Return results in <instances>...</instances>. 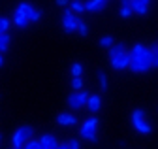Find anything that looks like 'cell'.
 I'll return each instance as SVG.
<instances>
[{"label": "cell", "instance_id": "6da1fadb", "mask_svg": "<svg viewBox=\"0 0 158 149\" xmlns=\"http://www.w3.org/2000/svg\"><path fill=\"white\" fill-rule=\"evenodd\" d=\"M128 53H130V59H132V64H130L132 72L145 74V72L152 70V53H154V49L145 47L143 44H135Z\"/></svg>", "mask_w": 158, "mask_h": 149}, {"label": "cell", "instance_id": "7a4b0ae2", "mask_svg": "<svg viewBox=\"0 0 158 149\" xmlns=\"http://www.w3.org/2000/svg\"><path fill=\"white\" fill-rule=\"evenodd\" d=\"M130 121H132L134 128L139 134H151L152 132V125L149 121H145V111L141 108H137V109L132 111V113H130Z\"/></svg>", "mask_w": 158, "mask_h": 149}, {"label": "cell", "instance_id": "3957f363", "mask_svg": "<svg viewBox=\"0 0 158 149\" xmlns=\"http://www.w3.org/2000/svg\"><path fill=\"white\" fill-rule=\"evenodd\" d=\"M32 136H34V128L30 125H21L11 136V147L21 149L28 140H32Z\"/></svg>", "mask_w": 158, "mask_h": 149}, {"label": "cell", "instance_id": "277c9868", "mask_svg": "<svg viewBox=\"0 0 158 149\" xmlns=\"http://www.w3.org/2000/svg\"><path fill=\"white\" fill-rule=\"evenodd\" d=\"M79 136L87 142L96 143L98 142V117H90L81 125V130H79Z\"/></svg>", "mask_w": 158, "mask_h": 149}, {"label": "cell", "instance_id": "5b68a950", "mask_svg": "<svg viewBox=\"0 0 158 149\" xmlns=\"http://www.w3.org/2000/svg\"><path fill=\"white\" fill-rule=\"evenodd\" d=\"M15 13L27 17V21H28V23H38V21H40V17H42V11H40L36 6L28 4V2H21V4L17 6Z\"/></svg>", "mask_w": 158, "mask_h": 149}, {"label": "cell", "instance_id": "8992f818", "mask_svg": "<svg viewBox=\"0 0 158 149\" xmlns=\"http://www.w3.org/2000/svg\"><path fill=\"white\" fill-rule=\"evenodd\" d=\"M89 92L87 91H79V92H70L68 95V106L70 109L77 111V109H81V108H87V102H89Z\"/></svg>", "mask_w": 158, "mask_h": 149}, {"label": "cell", "instance_id": "52a82bcc", "mask_svg": "<svg viewBox=\"0 0 158 149\" xmlns=\"http://www.w3.org/2000/svg\"><path fill=\"white\" fill-rule=\"evenodd\" d=\"M79 17L68 8V10H64V15H62V28H64V32L66 34H73L75 30H77V27H79Z\"/></svg>", "mask_w": 158, "mask_h": 149}, {"label": "cell", "instance_id": "ba28073f", "mask_svg": "<svg viewBox=\"0 0 158 149\" xmlns=\"http://www.w3.org/2000/svg\"><path fill=\"white\" fill-rule=\"evenodd\" d=\"M109 64H111V68L113 70H128L130 68V64H132V59H130V53L126 51V53H123V55H118V57H115V59H111L109 61Z\"/></svg>", "mask_w": 158, "mask_h": 149}, {"label": "cell", "instance_id": "9c48e42d", "mask_svg": "<svg viewBox=\"0 0 158 149\" xmlns=\"http://www.w3.org/2000/svg\"><path fill=\"white\" fill-rule=\"evenodd\" d=\"M55 121L60 126H75L77 125V117L72 113V111H62V113H58L55 117Z\"/></svg>", "mask_w": 158, "mask_h": 149}, {"label": "cell", "instance_id": "30bf717a", "mask_svg": "<svg viewBox=\"0 0 158 149\" xmlns=\"http://www.w3.org/2000/svg\"><path fill=\"white\" fill-rule=\"evenodd\" d=\"M40 143H42L44 149H58V145H60V142L53 134H42L40 136Z\"/></svg>", "mask_w": 158, "mask_h": 149}, {"label": "cell", "instance_id": "8fae6325", "mask_svg": "<svg viewBox=\"0 0 158 149\" xmlns=\"http://www.w3.org/2000/svg\"><path fill=\"white\" fill-rule=\"evenodd\" d=\"M130 4L135 15H147L151 10V2H145V0H135V2H130Z\"/></svg>", "mask_w": 158, "mask_h": 149}, {"label": "cell", "instance_id": "7c38bea8", "mask_svg": "<svg viewBox=\"0 0 158 149\" xmlns=\"http://www.w3.org/2000/svg\"><path fill=\"white\" fill-rule=\"evenodd\" d=\"M107 2H109V0H87V2H85V11H89V13H96V11L104 10Z\"/></svg>", "mask_w": 158, "mask_h": 149}, {"label": "cell", "instance_id": "4fadbf2b", "mask_svg": "<svg viewBox=\"0 0 158 149\" xmlns=\"http://www.w3.org/2000/svg\"><path fill=\"white\" fill-rule=\"evenodd\" d=\"M100 108H102V96L100 95H90L89 102H87V109L96 113V111H100Z\"/></svg>", "mask_w": 158, "mask_h": 149}, {"label": "cell", "instance_id": "5bb4252c", "mask_svg": "<svg viewBox=\"0 0 158 149\" xmlns=\"http://www.w3.org/2000/svg\"><path fill=\"white\" fill-rule=\"evenodd\" d=\"M123 53H126V45H124V44H121V42H118V44L115 42V45L107 49V57H109V61H111V59L118 57V55H123Z\"/></svg>", "mask_w": 158, "mask_h": 149}, {"label": "cell", "instance_id": "9a60e30c", "mask_svg": "<svg viewBox=\"0 0 158 149\" xmlns=\"http://www.w3.org/2000/svg\"><path fill=\"white\" fill-rule=\"evenodd\" d=\"M118 13H121V17H124V19L134 13V11H132V4H130V0H123V2H121V11H118Z\"/></svg>", "mask_w": 158, "mask_h": 149}, {"label": "cell", "instance_id": "2e32d148", "mask_svg": "<svg viewBox=\"0 0 158 149\" xmlns=\"http://www.w3.org/2000/svg\"><path fill=\"white\" fill-rule=\"evenodd\" d=\"M10 42H11L10 34H0V53H6V51H8Z\"/></svg>", "mask_w": 158, "mask_h": 149}, {"label": "cell", "instance_id": "e0dca14e", "mask_svg": "<svg viewBox=\"0 0 158 149\" xmlns=\"http://www.w3.org/2000/svg\"><path fill=\"white\" fill-rule=\"evenodd\" d=\"M70 10H72L75 15L83 13V11H85V2H77V0H72V2H70Z\"/></svg>", "mask_w": 158, "mask_h": 149}, {"label": "cell", "instance_id": "ac0fdd59", "mask_svg": "<svg viewBox=\"0 0 158 149\" xmlns=\"http://www.w3.org/2000/svg\"><path fill=\"white\" fill-rule=\"evenodd\" d=\"M13 25H15L17 28H25V27H28V21H27V17L15 13V15H13Z\"/></svg>", "mask_w": 158, "mask_h": 149}, {"label": "cell", "instance_id": "d6986e66", "mask_svg": "<svg viewBox=\"0 0 158 149\" xmlns=\"http://www.w3.org/2000/svg\"><path fill=\"white\" fill-rule=\"evenodd\" d=\"M70 74H72V78H81V74H83V64L81 62H73L70 66Z\"/></svg>", "mask_w": 158, "mask_h": 149}, {"label": "cell", "instance_id": "ffe728a7", "mask_svg": "<svg viewBox=\"0 0 158 149\" xmlns=\"http://www.w3.org/2000/svg\"><path fill=\"white\" fill-rule=\"evenodd\" d=\"M70 87H72V92H79V91H83V78H72Z\"/></svg>", "mask_w": 158, "mask_h": 149}, {"label": "cell", "instance_id": "44dd1931", "mask_svg": "<svg viewBox=\"0 0 158 149\" xmlns=\"http://www.w3.org/2000/svg\"><path fill=\"white\" fill-rule=\"evenodd\" d=\"M10 27H11V21L8 19V17H2V15H0V34H8Z\"/></svg>", "mask_w": 158, "mask_h": 149}, {"label": "cell", "instance_id": "7402d4cb", "mask_svg": "<svg viewBox=\"0 0 158 149\" xmlns=\"http://www.w3.org/2000/svg\"><path fill=\"white\" fill-rule=\"evenodd\" d=\"M21 149H44L42 147V143H40V140H36V138H32V140H28Z\"/></svg>", "mask_w": 158, "mask_h": 149}, {"label": "cell", "instance_id": "603a6c76", "mask_svg": "<svg viewBox=\"0 0 158 149\" xmlns=\"http://www.w3.org/2000/svg\"><path fill=\"white\" fill-rule=\"evenodd\" d=\"M100 45H102V47H106V49L113 47V45H115L113 36H102V38H100Z\"/></svg>", "mask_w": 158, "mask_h": 149}, {"label": "cell", "instance_id": "cb8c5ba5", "mask_svg": "<svg viewBox=\"0 0 158 149\" xmlns=\"http://www.w3.org/2000/svg\"><path fill=\"white\" fill-rule=\"evenodd\" d=\"M96 76H98V81H100V89H107V78H106V74H104V70H98L96 72Z\"/></svg>", "mask_w": 158, "mask_h": 149}, {"label": "cell", "instance_id": "d4e9b609", "mask_svg": "<svg viewBox=\"0 0 158 149\" xmlns=\"http://www.w3.org/2000/svg\"><path fill=\"white\" fill-rule=\"evenodd\" d=\"M77 32L81 34V36H87L89 34V27H87V23L85 21H79V27H77Z\"/></svg>", "mask_w": 158, "mask_h": 149}, {"label": "cell", "instance_id": "484cf974", "mask_svg": "<svg viewBox=\"0 0 158 149\" xmlns=\"http://www.w3.org/2000/svg\"><path fill=\"white\" fill-rule=\"evenodd\" d=\"M68 147H70V149H81V143H79L77 140H70V142H68Z\"/></svg>", "mask_w": 158, "mask_h": 149}, {"label": "cell", "instance_id": "4316f807", "mask_svg": "<svg viewBox=\"0 0 158 149\" xmlns=\"http://www.w3.org/2000/svg\"><path fill=\"white\" fill-rule=\"evenodd\" d=\"M70 2H72V0H56V6H60V8H70Z\"/></svg>", "mask_w": 158, "mask_h": 149}, {"label": "cell", "instance_id": "83f0119b", "mask_svg": "<svg viewBox=\"0 0 158 149\" xmlns=\"http://www.w3.org/2000/svg\"><path fill=\"white\" fill-rule=\"evenodd\" d=\"M152 68H158V53H152Z\"/></svg>", "mask_w": 158, "mask_h": 149}, {"label": "cell", "instance_id": "f1b7e54d", "mask_svg": "<svg viewBox=\"0 0 158 149\" xmlns=\"http://www.w3.org/2000/svg\"><path fill=\"white\" fill-rule=\"evenodd\" d=\"M58 149H70V147H68V143H60V145H58Z\"/></svg>", "mask_w": 158, "mask_h": 149}, {"label": "cell", "instance_id": "f546056e", "mask_svg": "<svg viewBox=\"0 0 158 149\" xmlns=\"http://www.w3.org/2000/svg\"><path fill=\"white\" fill-rule=\"evenodd\" d=\"M2 64H4V55L0 53V66H2Z\"/></svg>", "mask_w": 158, "mask_h": 149}, {"label": "cell", "instance_id": "4dcf8cb0", "mask_svg": "<svg viewBox=\"0 0 158 149\" xmlns=\"http://www.w3.org/2000/svg\"><path fill=\"white\" fill-rule=\"evenodd\" d=\"M2 140H4V136H2V134H0V145H2Z\"/></svg>", "mask_w": 158, "mask_h": 149}, {"label": "cell", "instance_id": "1f68e13d", "mask_svg": "<svg viewBox=\"0 0 158 149\" xmlns=\"http://www.w3.org/2000/svg\"><path fill=\"white\" fill-rule=\"evenodd\" d=\"M130 2H135V0H130ZM145 2H151V0H145Z\"/></svg>", "mask_w": 158, "mask_h": 149}, {"label": "cell", "instance_id": "d6a6232c", "mask_svg": "<svg viewBox=\"0 0 158 149\" xmlns=\"http://www.w3.org/2000/svg\"><path fill=\"white\" fill-rule=\"evenodd\" d=\"M154 51H156V53H158V45H156V47H154Z\"/></svg>", "mask_w": 158, "mask_h": 149}, {"label": "cell", "instance_id": "836d02e7", "mask_svg": "<svg viewBox=\"0 0 158 149\" xmlns=\"http://www.w3.org/2000/svg\"><path fill=\"white\" fill-rule=\"evenodd\" d=\"M10 149H15V147H10Z\"/></svg>", "mask_w": 158, "mask_h": 149}, {"label": "cell", "instance_id": "e575fe53", "mask_svg": "<svg viewBox=\"0 0 158 149\" xmlns=\"http://www.w3.org/2000/svg\"><path fill=\"white\" fill-rule=\"evenodd\" d=\"M77 2H81V0H77Z\"/></svg>", "mask_w": 158, "mask_h": 149}]
</instances>
